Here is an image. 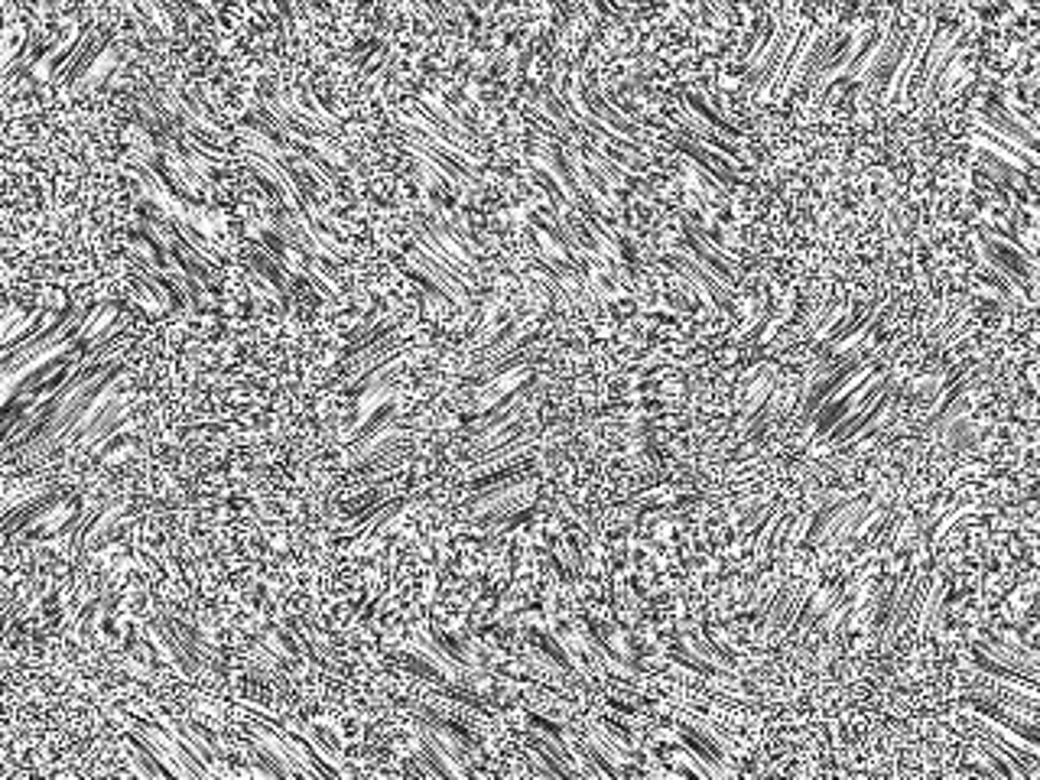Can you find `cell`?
Masks as SVG:
<instances>
[{"label": "cell", "instance_id": "cell-1", "mask_svg": "<svg viewBox=\"0 0 1040 780\" xmlns=\"http://www.w3.org/2000/svg\"><path fill=\"white\" fill-rule=\"evenodd\" d=\"M888 387H891V377H888V371H881V368H878L875 374H868L862 384L852 387L849 394H842L839 400H826V403H819V407L810 413V416H816V436H826L829 429L836 426L839 420H845V416L862 413L865 407H871V403H875V400H878V397H881Z\"/></svg>", "mask_w": 1040, "mask_h": 780}, {"label": "cell", "instance_id": "cell-2", "mask_svg": "<svg viewBox=\"0 0 1040 780\" xmlns=\"http://www.w3.org/2000/svg\"><path fill=\"white\" fill-rule=\"evenodd\" d=\"M569 108H576L582 114L595 117L598 124H605V127L615 130V134H621L624 140H631L634 147H644V143H647V137L641 134V127H637L631 117H624L615 104L605 98V91L598 85L582 88L579 78H572V104H569Z\"/></svg>", "mask_w": 1040, "mask_h": 780}, {"label": "cell", "instance_id": "cell-3", "mask_svg": "<svg viewBox=\"0 0 1040 780\" xmlns=\"http://www.w3.org/2000/svg\"><path fill=\"white\" fill-rule=\"evenodd\" d=\"M979 124L988 127V134L1005 137V140L1018 143V147H1024V150L1037 153V130H1034V124L1014 111L1011 104L1001 101L998 95H988V101L979 104Z\"/></svg>", "mask_w": 1040, "mask_h": 780}, {"label": "cell", "instance_id": "cell-4", "mask_svg": "<svg viewBox=\"0 0 1040 780\" xmlns=\"http://www.w3.org/2000/svg\"><path fill=\"white\" fill-rule=\"evenodd\" d=\"M878 368H881V361H875V358H852L849 364H842L839 371H832L829 377H823V381H816V387L803 397V413H813L819 403H826V400H839L842 394H849L852 387H858Z\"/></svg>", "mask_w": 1040, "mask_h": 780}, {"label": "cell", "instance_id": "cell-5", "mask_svg": "<svg viewBox=\"0 0 1040 780\" xmlns=\"http://www.w3.org/2000/svg\"><path fill=\"white\" fill-rule=\"evenodd\" d=\"M676 215H680V225H683V244L689 247V254H693L696 264L706 267L722 286H735V283H738V270L732 267V260H728V254L722 251V247H715L709 238H702L699 225H696V221L689 218L686 212H676Z\"/></svg>", "mask_w": 1040, "mask_h": 780}, {"label": "cell", "instance_id": "cell-6", "mask_svg": "<svg viewBox=\"0 0 1040 780\" xmlns=\"http://www.w3.org/2000/svg\"><path fill=\"white\" fill-rule=\"evenodd\" d=\"M816 36H819V26H810V23L800 26V33L793 36V43L787 46L784 59H780V69H777L774 85H771V98L790 95V88L806 75V65H810V56L816 49Z\"/></svg>", "mask_w": 1040, "mask_h": 780}, {"label": "cell", "instance_id": "cell-7", "mask_svg": "<svg viewBox=\"0 0 1040 780\" xmlns=\"http://www.w3.org/2000/svg\"><path fill=\"white\" fill-rule=\"evenodd\" d=\"M894 400H897L894 390H884V394L871 403V407H865L862 413L845 416V420H839L836 426H832L826 433L829 442H839V446H842V442H855V439L862 442V439H868L894 413Z\"/></svg>", "mask_w": 1040, "mask_h": 780}, {"label": "cell", "instance_id": "cell-8", "mask_svg": "<svg viewBox=\"0 0 1040 780\" xmlns=\"http://www.w3.org/2000/svg\"><path fill=\"white\" fill-rule=\"evenodd\" d=\"M673 150L680 153V156H686V160L693 163V166L706 169V176H712V179L719 182V186H722L725 192L741 186V176L735 173L732 166H728V156H722V153L709 150L706 143L689 140V137H673Z\"/></svg>", "mask_w": 1040, "mask_h": 780}, {"label": "cell", "instance_id": "cell-9", "mask_svg": "<svg viewBox=\"0 0 1040 780\" xmlns=\"http://www.w3.org/2000/svg\"><path fill=\"white\" fill-rule=\"evenodd\" d=\"M663 267H670L676 273H683V280H689L696 286V290L709 299V303L719 309V312H732V296H728V286H722L719 280L712 277V273L706 267H699L696 260H689L683 254H673V257H660Z\"/></svg>", "mask_w": 1040, "mask_h": 780}, {"label": "cell", "instance_id": "cell-10", "mask_svg": "<svg viewBox=\"0 0 1040 780\" xmlns=\"http://www.w3.org/2000/svg\"><path fill=\"white\" fill-rule=\"evenodd\" d=\"M959 43V33L956 30H940V33H930V39H927V49H923L920 52V69H917V82H920V91H923V98H927L930 95V85H933V78H936V72H940V65L946 62V56H949V52H953V46Z\"/></svg>", "mask_w": 1040, "mask_h": 780}, {"label": "cell", "instance_id": "cell-11", "mask_svg": "<svg viewBox=\"0 0 1040 780\" xmlns=\"http://www.w3.org/2000/svg\"><path fill=\"white\" fill-rule=\"evenodd\" d=\"M881 309H884V299H875V303H871L865 312H858V316H852L849 322H845L836 335H829L826 342L819 345V351H823V355H832V351H836V355H839V351H845L849 345L862 342L871 325H875V319L881 316Z\"/></svg>", "mask_w": 1040, "mask_h": 780}, {"label": "cell", "instance_id": "cell-12", "mask_svg": "<svg viewBox=\"0 0 1040 780\" xmlns=\"http://www.w3.org/2000/svg\"><path fill=\"white\" fill-rule=\"evenodd\" d=\"M865 36H868L865 30H855V33L845 36V43L839 46L836 56H832V62H826L823 69L816 72V95H823V91H829L845 72H849V65H852V59L858 56V49H862Z\"/></svg>", "mask_w": 1040, "mask_h": 780}, {"label": "cell", "instance_id": "cell-13", "mask_svg": "<svg viewBox=\"0 0 1040 780\" xmlns=\"http://www.w3.org/2000/svg\"><path fill=\"white\" fill-rule=\"evenodd\" d=\"M683 111H686V114H693L699 124L712 127L715 134H722V137L735 140V143H745V130H738L732 121H725V117H722L719 111H712V108H709V101L702 98V95H689V91H686V95H683Z\"/></svg>", "mask_w": 1040, "mask_h": 780}, {"label": "cell", "instance_id": "cell-14", "mask_svg": "<svg viewBox=\"0 0 1040 780\" xmlns=\"http://www.w3.org/2000/svg\"><path fill=\"white\" fill-rule=\"evenodd\" d=\"M975 143H979V147L988 150L992 156H998V160H1005L1014 169H1021V173H1024V169L1037 166V156L1031 150H1024V147H1018V143H1011L1005 137H995V134H985V130H979V134H975Z\"/></svg>", "mask_w": 1040, "mask_h": 780}, {"label": "cell", "instance_id": "cell-15", "mask_svg": "<svg viewBox=\"0 0 1040 780\" xmlns=\"http://www.w3.org/2000/svg\"><path fill=\"white\" fill-rule=\"evenodd\" d=\"M836 592H832V589H813L810 592V605H800V611H797V618H793L790 624H793V628H787L793 637H800V634H806V631H810L813 628V624L819 621V618H823V611L829 608V602H836Z\"/></svg>", "mask_w": 1040, "mask_h": 780}, {"label": "cell", "instance_id": "cell-16", "mask_svg": "<svg viewBox=\"0 0 1040 780\" xmlns=\"http://www.w3.org/2000/svg\"><path fill=\"white\" fill-rule=\"evenodd\" d=\"M667 657L673 660V663H683V667L686 670H693V673H706V676H725L719 667H715V663L712 660H706V657H702V654H696V650L693 647H686L683 641H673L670 647H667Z\"/></svg>", "mask_w": 1040, "mask_h": 780}, {"label": "cell", "instance_id": "cell-17", "mask_svg": "<svg viewBox=\"0 0 1040 780\" xmlns=\"http://www.w3.org/2000/svg\"><path fill=\"white\" fill-rule=\"evenodd\" d=\"M969 511H972V504H956V507H953V511H946V514L940 517V524H936V527H933V533H930V537H933V540H940V537H943V533H946L949 527H953V524H956V520H959V517H966Z\"/></svg>", "mask_w": 1040, "mask_h": 780}, {"label": "cell", "instance_id": "cell-18", "mask_svg": "<svg viewBox=\"0 0 1040 780\" xmlns=\"http://www.w3.org/2000/svg\"><path fill=\"white\" fill-rule=\"evenodd\" d=\"M771 322H774V309H767V312H764V319H761L758 325H754L751 332H748V342H764V332L771 329Z\"/></svg>", "mask_w": 1040, "mask_h": 780}, {"label": "cell", "instance_id": "cell-19", "mask_svg": "<svg viewBox=\"0 0 1040 780\" xmlns=\"http://www.w3.org/2000/svg\"><path fill=\"white\" fill-rule=\"evenodd\" d=\"M592 7H598L602 13H608V17H624V10L615 4V0H592Z\"/></svg>", "mask_w": 1040, "mask_h": 780}, {"label": "cell", "instance_id": "cell-20", "mask_svg": "<svg viewBox=\"0 0 1040 780\" xmlns=\"http://www.w3.org/2000/svg\"><path fill=\"white\" fill-rule=\"evenodd\" d=\"M309 10H325V0H306Z\"/></svg>", "mask_w": 1040, "mask_h": 780}]
</instances>
